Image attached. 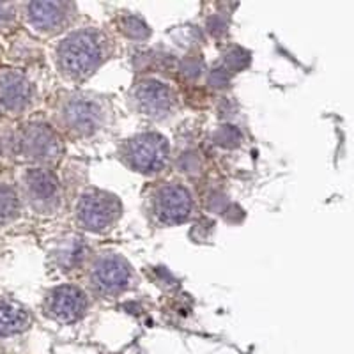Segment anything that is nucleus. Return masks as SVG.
Instances as JSON below:
<instances>
[{"label":"nucleus","mask_w":354,"mask_h":354,"mask_svg":"<svg viewBox=\"0 0 354 354\" xmlns=\"http://www.w3.org/2000/svg\"><path fill=\"white\" fill-rule=\"evenodd\" d=\"M105 59V39L96 28H80L69 34L57 48V62L73 80L91 77Z\"/></svg>","instance_id":"obj_1"},{"label":"nucleus","mask_w":354,"mask_h":354,"mask_svg":"<svg viewBox=\"0 0 354 354\" xmlns=\"http://www.w3.org/2000/svg\"><path fill=\"white\" fill-rule=\"evenodd\" d=\"M126 165L142 174H156L169 160V144L156 133H142L122 145Z\"/></svg>","instance_id":"obj_2"},{"label":"nucleus","mask_w":354,"mask_h":354,"mask_svg":"<svg viewBox=\"0 0 354 354\" xmlns=\"http://www.w3.org/2000/svg\"><path fill=\"white\" fill-rule=\"evenodd\" d=\"M121 214V204L113 195L101 189H88L77 205V220L88 232H106L115 225Z\"/></svg>","instance_id":"obj_3"},{"label":"nucleus","mask_w":354,"mask_h":354,"mask_svg":"<svg viewBox=\"0 0 354 354\" xmlns=\"http://www.w3.org/2000/svg\"><path fill=\"white\" fill-rule=\"evenodd\" d=\"M88 277L97 292L105 296H115L128 289L131 283V268L119 255L105 254L94 259Z\"/></svg>","instance_id":"obj_4"},{"label":"nucleus","mask_w":354,"mask_h":354,"mask_svg":"<svg viewBox=\"0 0 354 354\" xmlns=\"http://www.w3.org/2000/svg\"><path fill=\"white\" fill-rule=\"evenodd\" d=\"M192 209H194V198L189 189L177 183H169L158 188L151 202V211L154 218L163 225L181 223L186 218H189Z\"/></svg>","instance_id":"obj_5"},{"label":"nucleus","mask_w":354,"mask_h":354,"mask_svg":"<svg viewBox=\"0 0 354 354\" xmlns=\"http://www.w3.org/2000/svg\"><path fill=\"white\" fill-rule=\"evenodd\" d=\"M61 122L71 135L91 137L103 124V109L87 96H73L61 109Z\"/></svg>","instance_id":"obj_6"},{"label":"nucleus","mask_w":354,"mask_h":354,"mask_svg":"<svg viewBox=\"0 0 354 354\" xmlns=\"http://www.w3.org/2000/svg\"><path fill=\"white\" fill-rule=\"evenodd\" d=\"M87 296L75 286L55 287V289L48 294L46 303H44L46 314H48L53 321L64 322V324H71V322L80 321L85 315V312H87Z\"/></svg>","instance_id":"obj_7"},{"label":"nucleus","mask_w":354,"mask_h":354,"mask_svg":"<svg viewBox=\"0 0 354 354\" xmlns=\"http://www.w3.org/2000/svg\"><path fill=\"white\" fill-rule=\"evenodd\" d=\"M25 192H27L30 205L39 213H53L61 205L59 183L48 170H28L25 176Z\"/></svg>","instance_id":"obj_8"},{"label":"nucleus","mask_w":354,"mask_h":354,"mask_svg":"<svg viewBox=\"0 0 354 354\" xmlns=\"http://www.w3.org/2000/svg\"><path fill=\"white\" fill-rule=\"evenodd\" d=\"M133 101L142 113L154 119L167 117L174 109L172 88L158 80L140 82L133 91Z\"/></svg>","instance_id":"obj_9"},{"label":"nucleus","mask_w":354,"mask_h":354,"mask_svg":"<svg viewBox=\"0 0 354 354\" xmlns=\"http://www.w3.org/2000/svg\"><path fill=\"white\" fill-rule=\"evenodd\" d=\"M21 147L34 161H53L61 154V140L50 126L30 124L21 135Z\"/></svg>","instance_id":"obj_10"},{"label":"nucleus","mask_w":354,"mask_h":354,"mask_svg":"<svg viewBox=\"0 0 354 354\" xmlns=\"http://www.w3.org/2000/svg\"><path fill=\"white\" fill-rule=\"evenodd\" d=\"M27 18L41 32H55L71 18V6L64 2H32L27 8Z\"/></svg>","instance_id":"obj_11"},{"label":"nucleus","mask_w":354,"mask_h":354,"mask_svg":"<svg viewBox=\"0 0 354 354\" xmlns=\"http://www.w3.org/2000/svg\"><path fill=\"white\" fill-rule=\"evenodd\" d=\"M32 97V87L20 73L6 71L0 75V103L11 112H21Z\"/></svg>","instance_id":"obj_12"},{"label":"nucleus","mask_w":354,"mask_h":354,"mask_svg":"<svg viewBox=\"0 0 354 354\" xmlns=\"http://www.w3.org/2000/svg\"><path fill=\"white\" fill-rule=\"evenodd\" d=\"M30 326V315L24 306L12 301H0V335L11 337Z\"/></svg>","instance_id":"obj_13"},{"label":"nucleus","mask_w":354,"mask_h":354,"mask_svg":"<svg viewBox=\"0 0 354 354\" xmlns=\"http://www.w3.org/2000/svg\"><path fill=\"white\" fill-rule=\"evenodd\" d=\"M20 211L18 197L15 189L8 185H0V223H8L15 220Z\"/></svg>","instance_id":"obj_14"},{"label":"nucleus","mask_w":354,"mask_h":354,"mask_svg":"<svg viewBox=\"0 0 354 354\" xmlns=\"http://www.w3.org/2000/svg\"><path fill=\"white\" fill-rule=\"evenodd\" d=\"M122 30L128 34V37H133V39H144V37L149 36L147 25L137 17H126L124 21H122Z\"/></svg>","instance_id":"obj_15"}]
</instances>
